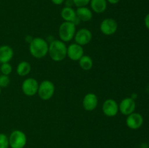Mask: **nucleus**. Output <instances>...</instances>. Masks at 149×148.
<instances>
[{
	"label": "nucleus",
	"instance_id": "obj_13",
	"mask_svg": "<svg viewBox=\"0 0 149 148\" xmlns=\"http://www.w3.org/2000/svg\"><path fill=\"white\" fill-rule=\"evenodd\" d=\"M98 99L96 94L89 93L84 96L83 99V107L87 111H93L97 107Z\"/></svg>",
	"mask_w": 149,
	"mask_h": 148
},
{
	"label": "nucleus",
	"instance_id": "obj_27",
	"mask_svg": "<svg viewBox=\"0 0 149 148\" xmlns=\"http://www.w3.org/2000/svg\"><path fill=\"white\" fill-rule=\"evenodd\" d=\"M106 1L111 4H117V3H119L120 0H106Z\"/></svg>",
	"mask_w": 149,
	"mask_h": 148
},
{
	"label": "nucleus",
	"instance_id": "obj_4",
	"mask_svg": "<svg viewBox=\"0 0 149 148\" xmlns=\"http://www.w3.org/2000/svg\"><path fill=\"white\" fill-rule=\"evenodd\" d=\"M26 135L22 131H13L9 136V144L11 148H23L26 145Z\"/></svg>",
	"mask_w": 149,
	"mask_h": 148
},
{
	"label": "nucleus",
	"instance_id": "obj_8",
	"mask_svg": "<svg viewBox=\"0 0 149 148\" xmlns=\"http://www.w3.org/2000/svg\"><path fill=\"white\" fill-rule=\"evenodd\" d=\"M93 39V34L91 31L87 28H81L79 30L74 36L76 43L81 46L87 44L91 41Z\"/></svg>",
	"mask_w": 149,
	"mask_h": 148
},
{
	"label": "nucleus",
	"instance_id": "obj_10",
	"mask_svg": "<svg viewBox=\"0 0 149 148\" xmlns=\"http://www.w3.org/2000/svg\"><path fill=\"white\" fill-rule=\"evenodd\" d=\"M84 55V49L78 44H71L67 47V56L74 61H79Z\"/></svg>",
	"mask_w": 149,
	"mask_h": 148
},
{
	"label": "nucleus",
	"instance_id": "obj_15",
	"mask_svg": "<svg viewBox=\"0 0 149 148\" xmlns=\"http://www.w3.org/2000/svg\"><path fill=\"white\" fill-rule=\"evenodd\" d=\"M61 15L62 18L66 22H71V23H74L75 24L76 22L79 20L77 18L76 11L72 7H63L61 10Z\"/></svg>",
	"mask_w": 149,
	"mask_h": 148
},
{
	"label": "nucleus",
	"instance_id": "obj_14",
	"mask_svg": "<svg viewBox=\"0 0 149 148\" xmlns=\"http://www.w3.org/2000/svg\"><path fill=\"white\" fill-rule=\"evenodd\" d=\"M14 52L12 47L8 45L0 46V62L1 64L9 62L13 57Z\"/></svg>",
	"mask_w": 149,
	"mask_h": 148
},
{
	"label": "nucleus",
	"instance_id": "obj_5",
	"mask_svg": "<svg viewBox=\"0 0 149 148\" xmlns=\"http://www.w3.org/2000/svg\"><path fill=\"white\" fill-rule=\"evenodd\" d=\"M55 92V85L49 80L43 81L39 85L38 94L42 100H48L51 99Z\"/></svg>",
	"mask_w": 149,
	"mask_h": 148
},
{
	"label": "nucleus",
	"instance_id": "obj_24",
	"mask_svg": "<svg viewBox=\"0 0 149 148\" xmlns=\"http://www.w3.org/2000/svg\"><path fill=\"white\" fill-rule=\"evenodd\" d=\"M144 23H145L146 27L149 30V13L146 15L145 19H144Z\"/></svg>",
	"mask_w": 149,
	"mask_h": 148
},
{
	"label": "nucleus",
	"instance_id": "obj_12",
	"mask_svg": "<svg viewBox=\"0 0 149 148\" xmlns=\"http://www.w3.org/2000/svg\"><path fill=\"white\" fill-rule=\"evenodd\" d=\"M103 113L108 117H113L119 111V105L114 100L109 99L104 102L102 107Z\"/></svg>",
	"mask_w": 149,
	"mask_h": 148
},
{
	"label": "nucleus",
	"instance_id": "obj_20",
	"mask_svg": "<svg viewBox=\"0 0 149 148\" xmlns=\"http://www.w3.org/2000/svg\"><path fill=\"white\" fill-rule=\"evenodd\" d=\"M0 71L3 75H9L13 71V67L10 65L9 62H6V63L1 64V67H0Z\"/></svg>",
	"mask_w": 149,
	"mask_h": 148
},
{
	"label": "nucleus",
	"instance_id": "obj_26",
	"mask_svg": "<svg viewBox=\"0 0 149 148\" xmlns=\"http://www.w3.org/2000/svg\"><path fill=\"white\" fill-rule=\"evenodd\" d=\"M51 1H52L53 4H56V5H61V4H62L64 2L65 0H51Z\"/></svg>",
	"mask_w": 149,
	"mask_h": 148
},
{
	"label": "nucleus",
	"instance_id": "obj_2",
	"mask_svg": "<svg viewBox=\"0 0 149 148\" xmlns=\"http://www.w3.org/2000/svg\"><path fill=\"white\" fill-rule=\"evenodd\" d=\"M48 53L52 60L62 61L67 56V46L62 41L54 40L49 45Z\"/></svg>",
	"mask_w": 149,
	"mask_h": 148
},
{
	"label": "nucleus",
	"instance_id": "obj_3",
	"mask_svg": "<svg viewBox=\"0 0 149 148\" xmlns=\"http://www.w3.org/2000/svg\"><path fill=\"white\" fill-rule=\"evenodd\" d=\"M76 24L71 22H63L59 27V36L63 42H68L74 38Z\"/></svg>",
	"mask_w": 149,
	"mask_h": 148
},
{
	"label": "nucleus",
	"instance_id": "obj_16",
	"mask_svg": "<svg viewBox=\"0 0 149 148\" xmlns=\"http://www.w3.org/2000/svg\"><path fill=\"white\" fill-rule=\"evenodd\" d=\"M77 18L79 20L84 22H87L90 20L93 17V12L89 8L86 7H78L76 10Z\"/></svg>",
	"mask_w": 149,
	"mask_h": 148
},
{
	"label": "nucleus",
	"instance_id": "obj_21",
	"mask_svg": "<svg viewBox=\"0 0 149 148\" xmlns=\"http://www.w3.org/2000/svg\"><path fill=\"white\" fill-rule=\"evenodd\" d=\"M9 146V137L4 133H0V148H8Z\"/></svg>",
	"mask_w": 149,
	"mask_h": 148
},
{
	"label": "nucleus",
	"instance_id": "obj_25",
	"mask_svg": "<svg viewBox=\"0 0 149 148\" xmlns=\"http://www.w3.org/2000/svg\"><path fill=\"white\" fill-rule=\"evenodd\" d=\"M65 4V7H71L73 5H74L73 0H66Z\"/></svg>",
	"mask_w": 149,
	"mask_h": 148
},
{
	"label": "nucleus",
	"instance_id": "obj_23",
	"mask_svg": "<svg viewBox=\"0 0 149 148\" xmlns=\"http://www.w3.org/2000/svg\"><path fill=\"white\" fill-rule=\"evenodd\" d=\"M74 5L77 7H86L89 3L90 2V0H73Z\"/></svg>",
	"mask_w": 149,
	"mask_h": 148
},
{
	"label": "nucleus",
	"instance_id": "obj_17",
	"mask_svg": "<svg viewBox=\"0 0 149 148\" xmlns=\"http://www.w3.org/2000/svg\"><path fill=\"white\" fill-rule=\"evenodd\" d=\"M90 7L96 13H102L107 8L106 0H90Z\"/></svg>",
	"mask_w": 149,
	"mask_h": 148
},
{
	"label": "nucleus",
	"instance_id": "obj_28",
	"mask_svg": "<svg viewBox=\"0 0 149 148\" xmlns=\"http://www.w3.org/2000/svg\"><path fill=\"white\" fill-rule=\"evenodd\" d=\"M1 88L0 87V95H1Z\"/></svg>",
	"mask_w": 149,
	"mask_h": 148
},
{
	"label": "nucleus",
	"instance_id": "obj_22",
	"mask_svg": "<svg viewBox=\"0 0 149 148\" xmlns=\"http://www.w3.org/2000/svg\"><path fill=\"white\" fill-rule=\"evenodd\" d=\"M10 83V78L9 75H0V87L1 88H6L9 86Z\"/></svg>",
	"mask_w": 149,
	"mask_h": 148
},
{
	"label": "nucleus",
	"instance_id": "obj_9",
	"mask_svg": "<svg viewBox=\"0 0 149 148\" xmlns=\"http://www.w3.org/2000/svg\"><path fill=\"white\" fill-rule=\"evenodd\" d=\"M135 107H136V104L135 100L130 97H127L124 99L121 102L119 106V110L124 115H129L131 113H134Z\"/></svg>",
	"mask_w": 149,
	"mask_h": 148
},
{
	"label": "nucleus",
	"instance_id": "obj_1",
	"mask_svg": "<svg viewBox=\"0 0 149 148\" xmlns=\"http://www.w3.org/2000/svg\"><path fill=\"white\" fill-rule=\"evenodd\" d=\"M48 45L47 42L42 38L36 37L32 39L29 45V51L33 57L41 59L45 57L48 53Z\"/></svg>",
	"mask_w": 149,
	"mask_h": 148
},
{
	"label": "nucleus",
	"instance_id": "obj_7",
	"mask_svg": "<svg viewBox=\"0 0 149 148\" xmlns=\"http://www.w3.org/2000/svg\"><path fill=\"white\" fill-rule=\"evenodd\" d=\"M102 33L106 36H111L117 30L118 25L116 20L113 18H106L101 22L100 26Z\"/></svg>",
	"mask_w": 149,
	"mask_h": 148
},
{
	"label": "nucleus",
	"instance_id": "obj_18",
	"mask_svg": "<svg viewBox=\"0 0 149 148\" xmlns=\"http://www.w3.org/2000/svg\"><path fill=\"white\" fill-rule=\"evenodd\" d=\"M31 67L29 62L27 61H22L17 65V73L20 76H25L30 73Z\"/></svg>",
	"mask_w": 149,
	"mask_h": 148
},
{
	"label": "nucleus",
	"instance_id": "obj_19",
	"mask_svg": "<svg viewBox=\"0 0 149 148\" xmlns=\"http://www.w3.org/2000/svg\"><path fill=\"white\" fill-rule=\"evenodd\" d=\"M79 64L84 71H90L93 66V61L88 55H83L79 60Z\"/></svg>",
	"mask_w": 149,
	"mask_h": 148
},
{
	"label": "nucleus",
	"instance_id": "obj_6",
	"mask_svg": "<svg viewBox=\"0 0 149 148\" xmlns=\"http://www.w3.org/2000/svg\"><path fill=\"white\" fill-rule=\"evenodd\" d=\"M39 83L35 78H28L22 84V91L26 96L31 97L38 92Z\"/></svg>",
	"mask_w": 149,
	"mask_h": 148
},
{
	"label": "nucleus",
	"instance_id": "obj_11",
	"mask_svg": "<svg viewBox=\"0 0 149 148\" xmlns=\"http://www.w3.org/2000/svg\"><path fill=\"white\" fill-rule=\"evenodd\" d=\"M127 126L131 129H138L143 123V118L142 115L138 113H132L127 115L126 120Z\"/></svg>",
	"mask_w": 149,
	"mask_h": 148
}]
</instances>
